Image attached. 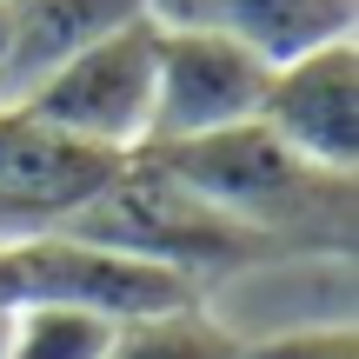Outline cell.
<instances>
[{
    "mask_svg": "<svg viewBox=\"0 0 359 359\" xmlns=\"http://www.w3.org/2000/svg\"><path fill=\"white\" fill-rule=\"evenodd\" d=\"M0 359H7V313H0Z\"/></svg>",
    "mask_w": 359,
    "mask_h": 359,
    "instance_id": "15",
    "label": "cell"
},
{
    "mask_svg": "<svg viewBox=\"0 0 359 359\" xmlns=\"http://www.w3.org/2000/svg\"><path fill=\"white\" fill-rule=\"evenodd\" d=\"M240 359H359V326H306V333L253 339Z\"/></svg>",
    "mask_w": 359,
    "mask_h": 359,
    "instance_id": "13",
    "label": "cell"
},
{
    "mask_svg": "<svg viewBox=\"0 0 359 359\" xmlns=\"http://www.w3.org/2000/svg\"><path fill=\"white\" fill-rule=\"evenodd\" d=\"M120 326L80 306H53V299H27L7 313V359H107Z\"/></svg>",
    "mask_w": 359,
    "mask_h": 359,
    "instance_id": "11",
    "label": "cell"
},
{
    "mask_svg": "<svg viewBox=\"0 0 359 359\" xmlns=\"http://www.w3.org/2000/svg\"><path fill=\"white\" fill-rule=\"evenodd\" d=\"M259 127L320 173L359 180V40H333L273 67Z\"/></svg>",
    "mask_w": 359,
    "mask_h": 359,
    "instance_id": "8",
    "label": "cell"
},
{
    "mask_svg": "<svg viewBox=\"0 0 359 359\" xmlns=\"http://www.w3.org/2000/svg\"><path fill=\"white\" fill-rule=\"evenodd\" d=\"M154 27H193L286 67L313 47L359 40V0H147Z\"/></svg>",
    "mask_w": 359,
    "mask_h": 359,
    "instance_id": "9",
    "label": "cell"
},
{
    "mask_svg": "<svg viewBox=\"0 0 359 359\" xmlns=\"http://www.w3.org/2000/svg\"><path fill=\"white\" fill-rule=\"evenodd\" d=\"M107 359H240V339L213 326L200 306H180V313H154V320H127Z\"/></svg>",
    "mask_w": 359,
    "mask_h": 359,
    "instance_id": "12",
    "label": "cell"
},
{
    "mask_svg": "<svg viewBox=\"0 0 359 359\" xmlns=\"http://www.w3.org/2000/svg\"><path fill=\"white\" fill-rule=\"evenodd\" d=\"M147 20V0H13V47L0 74V107H20L40 80L100 47L107 34Z\"/></svg>",
    "mask_w": 359,
    "mask_h": 359,
    "instance_id": "10",
    "label": "cell"
},
{
    "mask_svg": "<svg viewBox=\"0 0 359 359\" xmlns=\"http://www.w3.org/2000/svg\"><path fill=\"white\" fill-rule=\"evenodd\" d=\"M154 160L180 187H193L213 213H226L240 233L280 246V253H353L359 240V180L306 167L259 120L213 133V140L154 147Z\"/></svg>",
    "mask_w": 359,
    "mask_h": 359,
    "instance_id": "1",
    "label": "cell"
},
{
    "mask_svg": "<svg viewBox=\"0 0 359 359\" xmlns=\"http://www.w3.org/2000/svg\"><path fill=\"white\" fill-rule=\"evenodd\" d=\"M7 47H13V0H0V74H7Z\"/></svg>",
    "mask_w": 359,
    "mask_h": 359,
    "instance_id": "14",
    "label": "cell"
},
{
    "mask_svg": "<svg viewBox=\"0 0 359 359\" xmlns=\"http://www.w3.org/2000/svg\"><path fill=\"white\" fill-rule=\"evenodd\" d=\"M7 280H13V306L53 299V306L100 313V320H114V326L193 306L187 280H173V273L147 266V259H133V253H114V246L74 240V233H47V240L7 246Z\"/></svg>",
    "mask_w": 359,
    "mask_h": 359,
    "instance_id": "6",
    "label": "cell"
},
{
    "mask_svg": "<svg viewBox=\"0 0 359 359\" xmlns=\"http://www.w3.org/2000/svg\"><path fill=\"white\" fill-rule=\"evenodd\" d=\"M200 313L240 346L306 326H353V253H259L200 293Z\"/></svg>",
    "mask_w": 359,
    "mask_h": 359,
    "instance_id": "7",
    "label": "cell"
},
{
    "mask_svg": "<svg viewBox=\"0 0 359 359\" xmlns=\"http://www.w3.org/2000/svg\"><path fill=\"white\" fill-rule=\"evenodd\" d=\"M154 53H160V27L133 20L107 34L100 47H87L80 60H67L53 80H40L20 107L80 147L133 160L147 147V120H154Z\"/></svg>",
    "mask_w": 359,
    "mask_h": 359,
    "instance_id": "3",
    "label": "cell"
},
{
    "mask_svg": "<svg viewBox=\"0 0 359 359\" xmlns=\"http://www.w3.org/2000/svg\"><path fill=\"white\" fill-rule=\"evenodd\" d=\"M114 173H120L114 154L53 133L27 107H0V246L67 233L107 193Z\"/></svg>",
    "mask_w": 359,
    "mask_h": 359,
    "instance_id": "5",
    "label": "cell"
},
{
    "mask_svg": "<svg viewBox=\"0 0 359 359\" xmlns=\"http://www.w3.org/2000/svg\"><path fill=\"white\" fill-rule=\"evenodd\" d=\"M67 233H74V240H93V246H114V253H133V259H147V266L187 280L193 306H200V293L213 280L253 266L259 253H280V246L240 233L226 213H213V206L193 187H180L154 154L120 160V173L107 180V193Z\"/></svg>",
    "mask_w": 359,
    "mask_h": 359,
    "instance_id": "2",
    "label": "cell"
},
{
    "mask_svg": "<svg viewBox=\"0 0 359 359\" xmlns=\"http://www.w3.org/2000/svg\"><path fill=\"white\" fill-rule=\"evenodd\" d=\"M273 67L259 53L233 47L219 34H193V27H160L154 53V120H147V147H187L213 140V133L253 127L259 100H266Z\"/></svg>",
    "mask_w": 359,
    "mask_h": 359,
    "instance_id": "4",
    "label": "cell"
}]
</instances>
